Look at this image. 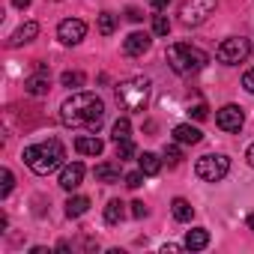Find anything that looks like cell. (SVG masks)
Returning <instances> with one entry per match:
<instances>
[{
  "instance_id": "cell-13",
  "label": "cell",
  "mask_w": 254,
  "mask_h": 254,
  "mask_svg": "<svg viewBox=\"0 0 254 254\" xmlns=\"http://www.w3.org/2000/svg\"><path fill=\"white\" fill-rule=\"evenodd\" d=\"M36 33H39V24H36V21L21 24V27L9 36V48H18V45H24V42H33V39H36Z\"/></svg>"
},
{
  "instance_id": "cell-14",
  "label": "cell",
  "mask_w": 254,
  "mask_h": 254,
  "mask_svg": "<svg viewBox=\"0 0 254 254\" xmlns=\"http://www.w3.org/2000/svg\"><path fill=\"white\" fill-rule=\"evenodd\" d=\"M200 129H194V126H189V123H183V126H177L174 129V141L177 144H200Z\"/></svg>"
},
{
  "instance_id": "cell-9",
  "label": "cell",
  "mask_w": 254,
  "mask_h": 254,
  "mask_svg": "<svg viewBox=\"0 0 254 254\" xmlns=\"http://www.w3.org/2000/svg\"><path fill=\"white\" fill-rule=\"evenodd\" d=\"M84 36H87V24L81 18H66V21L57 24V39L63 45H78Z\"/></svg>"
},
{
  "instance_id": "cell-8",
  "label": "cell",
  "mask_w": 254,
  "mask_h": 254,
  "mask_svg": "<svg viewBox=\"0 0 254 254\" xmlns=\"http://www.w3.org/2000/svg\"><path fill=\"white\" fill-rule=\"evenodd\" d=\"M245 123V111L239 105H224L218 114H215V126L221 132H239Z\"/></svg>"
},
{
  "instance_id": "cell-25",
  "label": "cell",
  "mask_w": 254,
  "mask_h": 254,
  "mask_svg": "<svg viewBox=\"0 0 254 254\" xmlns=\"http://www.w3.org/2000/svg\"><path fill=\"white\" fill-rule=\"evenodd\" d=\"M132 156H135V144H132V141H120V144H117V159H120V162L132 159Z\"/></svg>"
},
{
  "instance_id": "cell-1",
  "label": "cell",
  "mask_w": 254,
  "mask_h": 254,
  "mask_svg": "<svg viewBox=\"0 0 254 254\" xmlns=\"http://www.w3.org/2000/svg\"><path fill=\"white\" fill-rule=\"evenodd\" d=\"M60 123L66 129L99 132L102 123H105V102L96 93H72L60 105Z\"/></svg>"
},
{
  "instance_id": "cell-33",
  "label": "cell",
  "mask_w": 254,
  "mask_h": 254,
  "mask_svg": "<svg viewBox=\"0 0 254 254\" xmlns=\"http://www.w3.org/2000/svg\"><path fill=\"white\" fill-rule=\"evenodd\" d=\"M132 215H135V218H144V215H147V206H144V200H135V203H132Z\"/></svg>"
},
{
  "instance_id": "cell-5",
  "label": "cell",
  "mask_w": 254,
  "mask_h": 254,
  "mask_svg": "<svg viewBox=\"0 0 254 254\" xmlns=\"http://www.w3.org/2000/svg\"><path fill=\"white\" fill-rule=\"evenodd\" d=\"M230 171V159L221 156V153H209V156H200L197 165H194V174L203 180V183H218L224 180Z\"/></svg>"
},
{
  "instance_id": "cell-2",
  "label": "cell",
  "mask_w": 254,
  "mask_h": 254,
  "mask_svg": "<svg viewBox=\"0 0 254 254\" xmlns=\"http://www.w3.org/2000/svg\"><path fill=\"white\" fill-rule=\"evenodd\" d=\"M63 159H66V147H63L57 138L39 141V144H33V147L24 150V162H27V168H30L33 174H39V177L54 174V171L63 165Z\"/></svg>"
},
{
  "instance_id": "cell-12",
  "label": "cell",
  "mask_w": 254,
  "mask_h": 254,
  "mask_svg": "<svg viewBox=\"0 0 254 254\" xmlns=\"http://www.w3.org/2000/svg\"><path fill=\"white\" fill-rule=\"evenodd\" d=\"M84 165L81 162H72V165H66L63 168V174H60V186L66 189V191H75L78 186H81V180H84Z\"/></svg>"
},
{
  "instance_id": "cell-11",
  "label": "cell",
  "mask_w": 254,
  "mask_h": 254,
  "mask_svg": "<svg viewBox=\"0 0 254 254\" xmlns=\"http://www.w3.org/2000/svg\"><path fill=\"white\" fill-rule=\"evenodd\" d=\"M150 33H141V30H135V33H129L126 36V42H123V51L129 54V57H141L147 48H150Z\"/></svg>"
},
{
  "instance_id": "cell-23",
  "label": "cell",
  "mask_w": 254,
  "mask_h": 254,
  "mask_svg": "<svg viewBox=\"0 0 254 254\" xmlns=\"http://www.w3.org/2000/svg\"><path fill=\"white\" fill-rule=\"evenodd\" d=\"M114 30H117V18H114L111 12H102V15H99V33H102V36H111Z\"/></svg>"
},
{
  "instance_id": "cell-3",
  "label": "cell",
  "mask_w": 254,
  "mask_h": 254,
  "mask_svg": "<svg viewBox=\"0 0 254 254\" xmlns=\"http://www.w3.org/2000/svg\"><path fill=\"white\" fill-rule=\"evenodd\" d=\"M168 66L177 72V75H191V72H200L203 66H206V51H200V48H194V45H189V42H177V45H171L168 48Z\"/></svg>"
},
{
  "instance_id": "cell-28",
  "label": "cell",
  "mask_w": 254,
  "mask_h": 254,
  "mask_svg": "<svg viewBox=\"0 0 254 254\" xmlns=\"http://www.w3.org/2000/svg\"><path fill=\"white\" fill-rule=\"evenodd\" d=\"M165 159H168L171 165H180V162H183V150H180L177 144H168V147H165Z\"/></svg>"
},
{
  "instance_id": "cell-38",
  "label": "cell",
  "mask_w": 254,
  "mask_h": 254,
  "mask_svg": "<svg viewBox=\"0 0 254 254\" xmlns=\"http://www.w3.org/2000/svg\"><path fill=\"white\" fill-rule=\"evenodd\" d=\"M248 227H251V230H254V212H251V215H248Z\"/></svg>"
},
{
  "instance_id": "cell-29",
  "label": "cell",
  "mask_w": 254,
  "mask_h": 254,
  "mask_svg": "<svg viewBox=\"0 0 254 254\" xmlns=\"http://www.w3.org/2000/svg\"><path fill=\"white\" fill-rule=\"evenodd\" d=\"M12 186H15V177H12V171H9V168H3V189H0V197H9Z\"/></svg>"
},
{
  "instance_id": "cell-36",
  "label": "cell",
  "mask_w": 254,
  "mask_h": 254,
  "mask_svg": "<svg viewBox=\"0 0 254 254\" xmlns=\"http://www.w3.org/2000/svg\"><path fill=\"white\" fill-rule=\"evenodd\" d=\"M12 6H18V9H27V6H30V0H12Z\"/></svg>"
},
{
  "instance_id": "cell-10",
  "label": "cell",
  "mask_w": 254,
  "mask_h": 254,
  "mask_svg": "<svg viewBox=\"0 0 254 254\" xmlns=\"http://www.w3.org/2000/svg\"><path fill=\"white\" fill-rule=\"evenodd\" d=\"M24 90H27L30 96H45V93L51 90V75H48V66H45V63H39V66H36V75H30V78L24 81Z\"/></svg>"
},
{
  "instance_id": "cell-4",
  "label": "cell",
  "mask_w": 254,
  "mask_h": 254,
  "mask_svg": "<svg viewBox=\"0 0 254 254\" xmlns=\"http://www.w3.org/2000/svg\"><path fill=\"white\" fill-rule=\"evenodd\" d=\"M114 93H117V102H120V108L123 111H144L147 108V99H150V81L147 78H126V81H120L117 87H114Z\"/></svg>"
},
{
  "instance_id": "cell-21",
  "label": "cell",
  "mask_w": 254,
  "mask_h": 254,
  "mask_svg": "<svg viewBox=\"0 0 254 254\" xmlns=\"http://www.w3.org/2000/svg\"><path fill=\"white\" fill-rule=\"evenodd\" d=\"M171 209H174V218H177V221H191V215H194V206H191L186 197H174Z\"/></svg>"
},
{
  "instance_id": "cell-30",
  "label": "cell",
  "mask_w": 254,
  "mask_h": 254,
  "mask_svg": "<svg viewBox=\"0 0 254 254\" xmlns=\"http://www.w3.org/2000/svg\"><path fill=\"white\" fill-rule=\"evenodd\" d=\"M206 111H209V108H206L203 102H194V105L189 108V117H194V120H203V117H206Z\"/></svg>"
},
{
  "instance_id": "cell-24",
  "label": "cell",
  "mask_w": 254,
  "mask_h": 254,
  "mask_svg": "<svg viewBox=\"0 0 254 254\" xmlns=\"http://www.w3.org/2000/svg\"><path fill=\"white\" fill-rule=\"evenodd\" d=\"M153 33H156V36H168V33H171L168 15H156V18H153Z\"/></svg>"
},
{
  "instance_id": "cell-27",
  "label": "cell",
  "mask_w": 254,
  "mask_h": 254,
  "mask_svg": "<svg viewBox=\"0 0 254 254\" xmlns=\"http://www.w3.org/2000/svg\"><path fill=\"white\" fill-rule=\"evenodd\" d=\"M60 81H63V87H81L84 84V75L81 72H63Z\"/></svg>"
},
{
  "instance_id": "cell-35",
  "label": "cell",
  "mask_w": 254,
  "mask_h": 254,
  "mask_svg": "<svg viewBox=\"0 0 254 254\" xmlns=\"http://www.w3.org/2000/svg\"><path fill=\"white\" fill-rule=\"evenodd\" d=\"M183 248H186V242H183V245H177V242H168V245H165V248H162V251H165V254H168V251H183Z\"/></svg>"
},
{
  "instance_id": "cell-31",
  "label": "cell",
  "mask_w": 254,
  "mask_h": 254,
  "mask_svg": "<svg viewBox=\"0 0 254 254\" xmlns=\"http://www.w3.org/2000/svg\"><path fill=\"white\" fill-rule=\"evenodd\" d=\"M242 87H245L248 93H254V69H248V72L242 75Z\"/></svg>"
},
{
  "instance_id": "cell-6",
  "label": "cell",
  "mask_w": 254,
  "mask_h": 254,
  "mask_svg": "<svg viewBox=\"0 0 254 254\" xmlns=\"http://www.w3.org/2000/svg\"><path fill=\"white\" fill-rule=\"evenodd\" d=\"M215 3L218 0H186V3L180 6V24H186V27L203 24L215 12Z\"/></svg>"
},
{
  "instance_id": "cell-22",
  "label": "cell",
  "mask_w": 254,
  "mask_h": 254,
  "mask_svg": "<svg viewBox=\"0 0 254 254\" xmlns=\"http://www.w3.org/2000/svg\"><path fill=\"white\" fill-rule=\"evenodd\" d=\"M129 132H132V123H129V117H120V120L111 126V138H114V144H120V141H129Z\"/></svg>"
},
{
  "instance_id": "cell-34",
  "label": "cell",
  "mask_w": 254,
  "mask_h": 254,
  "mask_svg": "<svg viewBox=\"0 0 254 254\" xmlns=\"http://www.w3.org/2000/svg\"><path fill=\"white\" fill-rule=\"evenodd\" d=\"M168 3H171V0H150V6H153L156 12H162V9H168Z\"/></svg>"
},
{
  "instance_id": "cell-16",
  "label": "cell",
  "mask_w": 254,
  "mask_h": 254,
  "mask_svg": "<svg viewBox=\"0 0 254 254\" xmlns=\"http://www.w3.org/2000/svg\"><path fill=\"white\" fill-rule=\"evenodd\" d=\"M93 177H96L99 183H120V165H114V162H102V165H96Z\"/></svg>"
},
{
  "instance_id": "cell-26",
  "label": "cell",
  "mask_w": 254,
  "mask_h": 254,
  "mask_svg": "<svg viewBox=\"0 0 254 254\" xmlns=\"http://www.w3.org/2000/svg\"><path fill=\"white\" fill-rule=\"evenodd\" d=\"M144 177H147L144 171H132V174H126L123 180H126V186H129V189H141L144 186Z\"/></svg>"
},
{
  "instance_id": "cell-15",
  "label": "cell",
  "mask_w": 254,
  "mask_h": 254,
  "mask_svg": "<svg viewBox=\"0 0 254 254\" xmlns=\"http://www.w3.org/2000/svg\"><path fill=\"white\" fill-rule=\"evenodd\" d=\"M75 150H78L81 156H102V150H105V144H102L99 138H90V135H81V138L75 141Z\"/></svg>"
},
{
  "instance_id": "cell-7",
  "label": "cell",
  "mask_w": 254,
  "mask_h": 254,
  "mask_svg": "<svg viewBox=\"0 0 254 254\" xmlns=\"http://www.w3.org/2000/svg\"><path fill=\"white\" fill-rule=\"evenodd\" d=\"M248 54H251V42L242 39V36H230V39H224V42L218 45V51H215V57H218L221 63H227V66L245 63Z\"/></svg>"
},
{
  "instance_id": "cell-18",
  "label": "cell",
  "mask_w": 254,
  "mask_h": 254,
  "mask_svg": "<svg viewBox=\"0 0 254 254\" xmlns=\"http://www.w3.org/2000/svg\"><path fill=\"white\" fill-rule=\"evenodd\" d=\"M138 165H141V171H144L147 177H156V174L162 171V159H159L156 153H141V156H138Z\"/></svg>"
},
{
  "instance_id": "cell-17",
  "label": "cell",
  "mask_w": 254,
  "mask_h": 254,
  "mask_svg": "<svg viewBox=\"0 0 254 254\" xmlns=\"http://www.w3.org/2000/svg\"><path fill=\"white\" fill-rule=\"evenodd\" d=\"M206 245H209V233H206L203 227L186 233V248H189V251H200V248H206Z\"/></svg>"
},
{
  "instance_id": "cell-19",
  "label": "cell",
  "mask_w": 254,
  "mask_h": 254,
  "mask_svg": "<svg viewBox=\"0 0 254 254\" xmlns=\"http://www.w3.org/2000/svg\"><path fill=\"white\" fill-rule=\"evenodd\" d=\"M87 209H90V197H84V194L66 200V215H69V218H81Z\"/></svg>"
},
{
  "instance_id": "cell-32",
  "label": "cell",
  "mask_w": 254,
  "mask_h": 254,
  "mask_svg": "<svg viewBox=\"0 0 254 254\" xmlns=\"http://www.w3.org/2000/svg\"><path fill=\"white\" fill-rule=\"evenodd\" d=\"M126 18H129L132 24H138V21H141L144 15H141V9H138V6H129V9H126Z\"/></svg>"
},
{
  "instance_id": "cell-37",
  "label": "cell",
  "mask_w": 254,
  "mask_h": 254,
  "mask_svg": "<svg viewBox=\"0 0 254 254\" xmlns=\"http://www.w3.org/2000/svg\"><path fill=\"white\" fill-rule=\"evenodd\" d=\"M245 159H248V165H251V168H254V144H251V147H248V153H245Z\"/></svg>"
},
{
  "instance_id": "cell-20",
  "label": "cell",
  "mask_w": 254,
  "mask_h": 254,
  "mask_svg": "<svg viewBox=\"0 0 254 254\" xmlns=\"http://www.w3.org/2000/svg\"><path fill=\"white\" fill-rule=\"evenodd\" d=\"M126 218V203L123 200H108V206H105V221L108 224H120Z\"/></svg>"
}]
</instances>
